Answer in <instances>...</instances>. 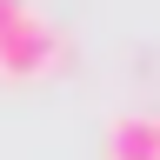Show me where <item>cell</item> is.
Returning <instances> with one entry per match:
<instances>
[{"mask_svg":"<svg viewBox=\"0 0 160 160\" xmlns=\"http://www.w3.org/2000/svg\"><path fill=\"white\" fill-rule=\"evenodd\" d=\"M53 53H60V33H53L40 13L20 7V13H13V27L0 33V73H7V80H33V73H47V60H53Z\"/></svg>","mask_w":160,"mask_h":160,"instance_id":"obj_1","label":"cell"},{"mask_svg":"<svg viewBox=\"0 0 160 160\" xmlns=\"http://www.w3.org/2000/svg\"><path fill=\"white\" fill-rule=\"evenodd\" d=\"M107 160H160V127L147 113H120L107 127Z\"/></svg>","mask_w":160,"mask_h":160,"instance_id":"obj_2","label":"cell"},{"mask_svg":"<svg viewBox=\"0 0 160 160\" xmlns=\"http://www.w3.org/2000/svg\"><path fill=\"white\" fill-rule=\"evenodd\" d=\"M13 13H20V0H0V33L13 27Z\"/></svg>","mask_w":160,"mask_h":160,"instance_id":"obj_3","label":"cell"},{"mask_svg":"<svg viewBox=\"0 0 160 160\" xmlns=\"http://www.w3.org/2000/svg\"><path fill=\"white\" fill-rule=\"evenodd\" d=\"M153 127H160V120H153Z\"/></svg>","mask_w":160,"mask_h":160,"instance_id":"obj_4","label":"cell"}]
</instances>
